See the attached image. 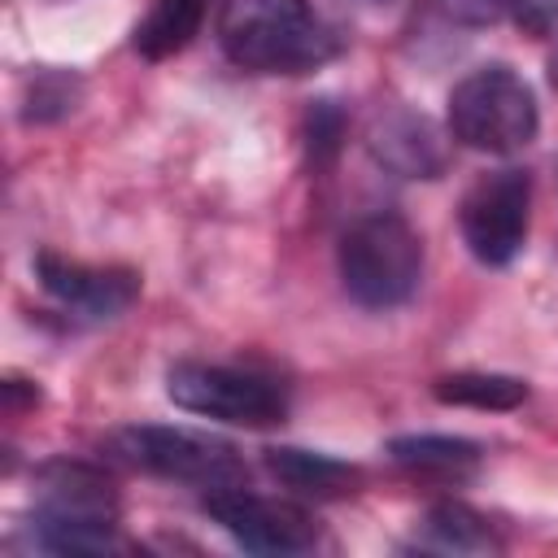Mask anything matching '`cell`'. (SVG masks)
<instances>
[{
	"label": "cell",
	"mask_w": 558,
	"mask_h": 558,
	"mask_svg": "<svg viewBox=\"0 0 558 558\" xmlns=\"http://www.w3.org/2000/svg\"><path fill=\"white\" fill-rule=\"evenodd\" d=\"M388 453L397 466H410L423 475H462L480 462V445L462 436H397Z\"/></svg>",
	"instance_id": "9a60e30c"
},
{
	"label": "cell",
	"mask_w": 558,
	"mask_h": 558,
	"mask_svg": "<svg viewBox=\"0 0 558 558\" xmlns=\"http://www.w3.org/2000/svg\"><path fill=\"white\" fill-rule=\"evenodd\" d=\"M536 96L510 65H480L449 92V131L480 153H519L536 135Z\"/></svg>",
	"instance_id": "277c9868"
},
{
	"label": "cell",
	"mask_w": 558,
	"mask_h": 558,
	"mask_svg": "<svg viewBox=\"0 0 558 558\" xmlns=\"http://www.w3.org/2000/svg\"><path fill=\"white\" fill-rule=\"evenodd\" d=\"M166 392L187 414L240 423V427H270L288 414V388L275 375H262L253 366L174 362L166 375Z\"/></svg>",
	"instance_id": "5b68a950"
},
{
	"label": "cell",
	"mask_w": 558,
	"mask_h": 558,
	"mask_svg": "<svg viewBox=\"0 0 558 558\" xmlns=\"http://www.w3.org/2000/svg\"><path fill=\"white\" fill-rule=\"evenodd\" d=\"M527 209H532V179L527 170L501 166L480 174L462 205H458V227L475 262L484 266H506L519 257L527 240Z\"/></svg>",
	"instance_id": "52a82bcc"
},
{
	"label": "cell",
	"mask_w": 558,
	"mask_h": 558,
	"mask_svg": "<svg viewBox=\"0 0 558 558\" xmlns=\"http://www.w3.org/2000/svg\"><path fill=\"white\" fill-rule=\"evenodd\" d=\"M340 140H344V113H340V105L314 100L305 109V148H310V161L314 166H327L340 153Z\"/></svg>",
	"instance_id": "2e32d148"
},
{
	"label": "cell",
	"mask_w": 558,
	"mask_h": 558,
	"mask_svg": "<svg viewBox=\"0 0 558 558\" xmlns=\"http://www.w3.org/2000/svg\"><path fill=\"white\" fill-rule=\"evenodd\" d=\"M423 275V240L401 214H366L340 235V283L366 310L401 305Z\"/></svg>",
	"instance_id": "3957f363"
},
{
	"label": "cell",
	"mask_w": 558,
	"mask_h": 558,
	"mask_svg": "<svg viewBox=\"0 0 558 558\" xmlns=\"http://www.w3.org/2000/svg\"><path fill=\"white\" fill-rule=\"evenodd\" d=\"M39 288L83 318H118L140 296V275L131 266H92L78 257H61L52 248L35 253Z\"/></svg>",
	"instance_id": "9c48e42d"
},
{
	"label": "cell",
	"mask_w": 558,
	"mask_h": 558,
	"mask_svg": "<svg viewBox=\"0 0 558 558\" xmlns=\"http://www.w3.org/2000/svg\"><path fill=\"white\" fill-rule=\"evenodd\" d=\"M205 9H209V0H153L148 17L135 26V48L144 57H153V61L174 57L201 31Z\"/></svg>",
	"instance_id": "4fadbf2b"
},
{
	"label": "cell",
	"mask_w": 558,
	"mask_h": 558,
	"mask_svg": "<svg viewBox=\"0 0 558 558\" xmlns=\"http://www.w3.org/2000/svg\"><path fill=\"white\" fill-rule=\"evenodd\" d=\"M35 523L39 541L57 554H113L126 549L118 536V488L100 466L48 462L35 475Z\"/></svg>",
	"instance_id": "7a4b0ae2"
},
{
	"label": "cell",
	"mask_w": 558,
	"mask_h": 558,
	"mask_svg": "<svg viewBox=\"0 0 558 558\" xmlns=\"http://www.w3.org/2000/svg\"><path fill=\"white\" fill-rule=\"evenodd\" d=\"M371 148H375L379 161H388V166L401 170V174H423V179H432V174L445 166V153H440V144L432 140V126H427L423 118L405 113V109H397V113H388V118L375 122Z\"/></svg>",
	"instance_id": "8fae6325"
},
{
	"label": "cell",
	"mask_w": 558,
	"mask_h": 558,
	"mask_svg": "<svg viewBox=\"0 0 558 558\" xmlns=\"http://www.w3.org/2000/svg\"><path fill=\"white\" fill-rule=\"evenodd\" d=\"M218 48L253 74H305L336 52L331 31L305 0H222Z\"/></svg>",
	"instance_id": "6da1fadb"
},
{
	"label": "cell",
	"mask_w": 558,
	"mask_h": 558,
	"mask_svg": "<svg viewBox=\"0 0 558 558\" xmlns=\"http://www.w3.org/2000/svg\"><path fill=\"white\" fill-rule=\"evenodd\" d=\"M436 401L445 405H471V410H514L527 401V384L514 375H493V371H458L436 379Z\"/></svg>",
	"instance_id": "5bb4252c"
},
{
	"label": "cell",
	"mask_w": 558,
	"mask_h": 558,
	"mask_svg": "<svg viewBox=\"0 0 558 558\" xmlns=\"http://www.w3.org/2000/svg\"><path fill=\"white\" fill-rule=\"evenodd\" d=\"M519 26L536 39H554L558 35V0H514L510 4Z\"/></svg>",
	"instance_id": "e0dca14e"
},
{
	"label": "cell",
	"mask_w": 558,
	"mask_h": 558,
	"mask_svg": "<svg viewBox=\"0 0 558 558\" xmlns=\"http://www.w3.org/2000/svg\"><path fill=\"white\" fill-rule=\"evenodd\" d=\"M549 83L558 87V52H554V61H549Z\"/></svg>",
	"instance_id": "d6986e66"
},
{
	"label": "cell",
	"mask_w": 558,
	"mask_h": 558,
	"mask_svg": "<svg viewBox=\"0 0 558 558\" xmlns=\"http://www.w3.org/2000/svg\"><path fill=\"white\" fill-rule=\"evenodd\" d=\"M109 449L126 466H140L161 480H183V484H201V488L244 484V462L235 458V449L227 440L192 432V427H161V423L122 427V432H113Z\"/></svg>",
	"instance_id": "8992f818"
},
{
	"label": "cell",
	"mask_w": 558,
	"mask_h": 558,
	"mask_svg": "<svg viewBox=\"0 0 558 558\" xmlns=\"http://www.w3.org/2000/svg\"><path fill=\"white\" fill-rule=\"evenodd\" d=\"M266 466L279 484L301 497H349L362 484V471L314 449H266Z\"/></svg>",
	"instance_id": "30bf717a"
},
{
	"label": "cell",
	"mask_w": 558,
	"mask_h": 558,
	"mask_svg": "<svg viewBox=\"0 0 558 558\" xmlns=\"http://www.w3.org/2000/svg\"><path fill=\"white\" fill-rule=\"evenodd\" d=\"M205 510L218 519L222 532H231L244 549H257V554H301L318 541V523L305 506L248 493L244 484L209 488Z\"/></svg>",
	"instance_id": "ba28073f"
},
{
	"label": "cell",
	"mask_w": 558,
	"mask_h": 558,
	"mask_svg": "<svg viewBox=\"0 0 558 558\" xmlns=\"http://www.w3.org/2000/svg\"><path fill=\"white\" fill-rule=\"evenodd\" d=\"M414 545L418 549H432V554H497L501 541L497 532L488 527L484 514H475L471 506L462 501H440L423 514L418 532H414Z\"/></svg>",
	"instance_id": "7c38bea8"
},
{
	"label": "cell",
	"mask_w": 558,
	"mask_h": 558,
	"mask_svg": "<svg viewBox=\"0 0 558 558\" xmlns=\"http://www.w3.org/2000/svg\"><path fill=\"white\" fill-rule=\"evenodd\" d=\"M510 4H514V0H440L445 17H453V22H462V26H488V22H497Z\"/></svg>",
	"instance_id": "ac0fdd59"
}]
</instances>
